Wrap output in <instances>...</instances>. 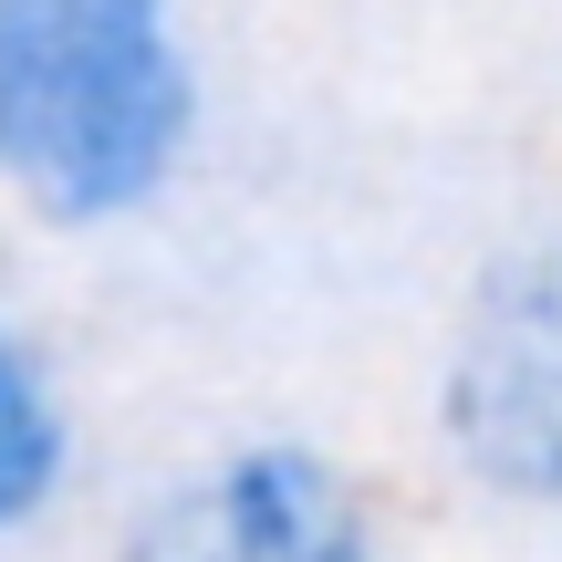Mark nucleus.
Returning <instances> with one entry per match:
<instances>
[{
  "label": "nucleus",
  "mask_w": 562,
  "mask_h": 562,
  "mask_svg": "<svg viewBox=\"0 0 562 562\" xmlns=\"http://www.w3.org/2000/svg\"><path fill=\"white\" fill-rule=\"evenodd\" d=\"M63 459H74L63 396H53V375H42V355L0 323V531H21L63 490Z\"/></svg>",
  "instance_id": "obj_4"
},
{
  "label": "nucleus",
  "mask_w": 562,
  "mask_h": 562,
  "mask_svg": "<svg viewBox=\"0 0 562 562\" xmlns=\"http://www.w3.org/2000/svg\"><path fill=\"white\" fill-rule=\"evenodd\" d=\"M199 74L167 0H0V188L63 229L146 209L188 157Z\"/></svg>",
  "instance_id": "obj_1"
},
{
  "label": "nucleus",
  "mask_w": 562,
  "mask_h": 562,
  "mask_svg": "<svg viewBox=\"0 0 562 562\" xmlns=\"http://www.w3.org/2000/svg\"><path fill=\"white\" fill-rule=\"evenodd\" d=\"M125 562H385L355 480L313 448H240L146 510Z\"/></svg>",
  "instance_id": "obj_3"
},
{
  "label": "nucleus",
  "mask_w": 562,
  "mask_h": 562,
  "mask_svg": "<svg viewBox=\"0 0 562 562\" xmlns=\"http://www.w3.org/2000/svg\"><path fill=\"white\" fill-rule=\"evenodd\" d=\"M448 438L480 490L562 510V250H531L480 292L448 364Z\"/></svg>",
  "instance_id": "obj_2"
}]
</instances>
